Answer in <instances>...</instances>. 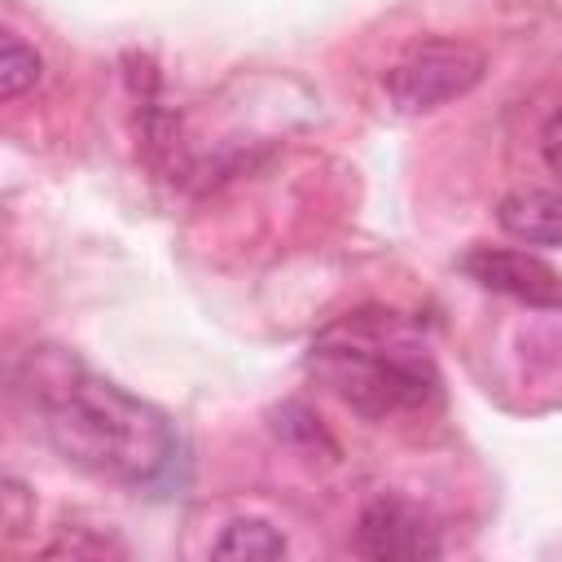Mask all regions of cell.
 <instances>
[{
    "instance_id": "6da1fadb",
    "label": "cell",
    "mask_w": 562,
    "mask_h": 562,
    "mask_svg": "<svg viewBox=\"0 0 562 562\" xmlns=\"http://www.w3.org/2000/svg\"><path fill=\"white\" fill-rule=\"evenodd\" d=\"M18 382L40 435L70 465L127 487H162L176 474L180 435L171 422L83 360L57 347H31Z\"/></svg>"
},
{
    "instance_id": "7a4b0ae2",
    "label": "cell",
    "mask_w": 562,
    "mask_h": 562,
    "mask_svg": "<svg viewBox=\"0 0 562 562\" xmlns=\"http://www.w3.org/2000/svg\"><path fill=\"white\" fill-rule=\"evenodd\" d=\"M307 373L351 413L386 422L417 413L439 395V373L426 342L391 312H356L316 334Z\"/></svg>"
},
{
    "instance_id": "3957f363",
    "label": "cell",
    "mask_w": 562,
    "mask_h": 562,
    "mask_svg": "<svg viewBox=\"0 0 562 562\" xmlns=\"http://www.w3.org/2000/svg\"><path fill=\"white\" fill-rule=\"evenodd\" d=\"M487 75V53L465 40H422L395 57L382 75V92L400 114H430L479 88Z\"/></svg>"
},
{
    "instance_id": "277c9868",
    "label": "cell",
    "mask_w": 562,
    "mask_h": 562,
    "mask_svg": "<svg viewBox=\"0 0 562 562\" xmlns=\"http://www.w3.org/2000/svg\"><path fill=\"white\" fill-rule=\"evenodd\" d=\"M356 553L373 562H422V558H439L443 544L417 505L382 492L356 518Z\"/></svg>"
},
{
    "instance_id": "5b68a950",
    "label": "cell",
    "mask_w": 562,
    "mask_h": 562,
    "mask_svg": "<svg viewBox=\"0 0 562 562\" xmlns=\"http://www.w3.org/2000/svg\"><path fill=\"white\" fill-rule=\"evenodd\" d=\"M461 272L492 294H509V299H522L531 307H562V277L540 255L479 246L461 259Z\"/></svg>"
},
{
    "instance_id": "8992f818",
    "label": "cell",
    "mask_w": 562,
    "mask_h": 562,
    "mask_svg": "<svg viewBox=\"0 0 562 562\" xmlns=\"http://www.w3.org/2000/svg\"><path fill=\"white\" fill-rule=\"evenodd\" d=\"M496 224L527 246H562V193L514 189L496 202Z\"/></svg>"
},
{
    "instance_id": "52a82bcc",
    "label": "cell",
    "mask_w": 562,
    "mask_h": 562,
    "mask_svg": "<svg viewBox=\"0 0 562 562\" xmlns=\"http://www.w3.org/2000/svg\"><path fill=\"white\" fill-rule=\"evenodd\" d=\"M211 553L233 558V562H277V558H285V536L263 518H233L215 536Z\"/></svg>"
},
{
    "instance_id": "ba28073f",
    "label": "cell",
    "mask_w": 562,
    "mask_h": 562,
    "mask_svg": "<svg viewBox=\"0 0 562 562\" xmlns=\"http://www.w3.org/2000/svg\"><path fill=\"white\" fill-rule=\"evenodd\" d=\"M40 70H44V61H40V53L22 35H4L0 40V97L4 101H13L26 88H35Z\"/></svg>"
},
{
    "instance_id": "9c48e42d",
    "label": "cell",
    "mask_w": 562,
    "mask_h": 562,
    "mask_svg": "<svg viewBox=\"0 0 562 562\" xmlns=\"http://www.w3.org/2000/svg\"><path fill=\"white\" fill-rule=\"evenodd\" d=\"M540 158L562 180V110H553L549 123H544V132H540Z\"/></svg>"
}]
</instances>
